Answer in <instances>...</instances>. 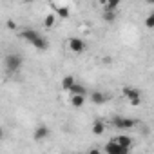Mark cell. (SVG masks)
Listing matches in <instances>:
<instances>
[{"mask_svg":"<svg viewBox=\"0 0 154 154\" xmlns=\"http://www.w3.org/2000/svg\"><path fill=\"white\" fill-rule=\"evenodd\" d=\"M116 17H114V9H107L105 8V13H103V20L105 22H112Z\"/></svg>","mask_w":154,"mask_h":154,"instance_id":"15","label":"cell"},{"mask_svg":"<svg viewBox=\"0 0 154 154\" xmlns=\"http://www.w3.org/2000/svg\"><path fill=\"white\" fill-rule=\"evenodd\" d=\"M69 93H71V94H82V96H85V94H87L85 87H84V85H80V84H76V82L69 87Z\"/></svg>","mask_w":154,"mask_h":154,"instance_id":"9","label":"cell"},{"mask_svg":"<svg viewBox=\"0 0 154 154\" xmlns=\"http://www.w3.org/2000/svg\"><path fill=\"white\" fill-rule=\"evenodd\" d=\"M120 145H123V147H127V149H131V145H132V138L131 136H125V134H122V136H118V138H114Z\"/></svg>","mask_w":154,"mask_h":154,"instance_id":"11","label":"cell"},{"mask_svg":"<svg viewBox=\"0 0 154 154\" xmlns=\"http://www.w3.org/2000/svg\"><path fill=\"white\" fill-rule=\"evenodd\" d=\"M31 45H35V47H36L38 51H45V49L49 47V42H47V40H45V38H44L42 35H38V36H36V38H35V40L31 42Z\"/></svg>","mask_w":154,"mask_h":154,"instance_id":"6","label":"cell"},{"mask_svg":"<svg viewBox=\"0 0 154 154\" xmlns=\"http://www.w3.org/2000/svg\"><path fill=\"white\" fill-rule=\"evenodd\" d=\"M123 96L131 102V105H140L141 103V94L134 87H123Z\"/></svg>","mask_w":154,"mask_h":154,"instance_id":"2","label":"cell"},{"mask_svg":"<svg viewBox=\"0 0 154 154\" xmlns=\"http://www.w3.org/2000/svg\"><path fill=\"white\" fill-rule=\"evenodd\" d=\"M129 150H131V149L120 145L116 140H112V141H109V143L105 145V152H109V154H127Z\"/></svg>","mask_w":154,"mask_h":154,"instance_id":"3","label":"cell"},{"mask_svg":"<svg viewBox=\"0 0 154 154\" xmlns=\"http://www.w3.org/2000/svg\"><path fill=\"white\" fill-rule=\"evenodd\" d=\"M24 2H26V4H31V2H35V0H24Z\"/></svg>","mask_w":154,"mask_h":154,"instance_id":"22","label":"cell"},{"mask_svg":"<svg viewBox=\"0 0 154 154\" xmlns=\"http://www.w3.org/2000/svg\"><path fill=\"white\" fill-rule=\"evenodd\" d=\"M22 56L17 54V53H9L6 58H4V65H6V71L8 72H17L20 67H22Z\"/></svg>","mask_w":154,"mask_h":154,"instance_id":"1","label":"cell"},{"mask_svg":"<svg viewBox=\"0 0 154 154\" xmlns=\"http://www.w3.org/2000/svg\"><path fill=\"white\" fill-rule=\"evenodd\" d=\"M69 49H71L72 53H76V54H82V53L85 51V42H84L82 38L72 36V38L69 40Z\"/></svg>","mask_w":154,"mask_h":154,"instance_id":"4","label":"cell"},{"mask_svg":"<svg viewBox=\"0 0 154 154\" xmlns=\"http://www.w3.org/2000/svg\"><path fill=\"white\" fill-rule=\"evenodd\" d=\"M44 24H45V27H53V26L56 24L54 15H47V17H45V20H44Z\"/></svg>","mask_w":154,"mask_h":154,"instance_id":"17","label":"cell"},{"mask_svg":"<svg viewBox=\"0 0 154 154\" xmlns=\"http://www.w3.org/2000/svg\"><path fill=\"white\" fill-rule=\"evenodd\" d=\"M120 2H122V0H105V4H107L105 8L107 9H116L120 6Z\"/></svg>","mask_w":154,"mask_h":154,"instance_id":"18","label":"cell"},{"mask_svg":"<svg viewBox=\"0 0 154 154\" xmlns=\"http://www.w3.org/2000/svg\"><path fill=\"white\" fill-rule=\"evenodd\" d=\"M145 26H147L149 29H150V27H154V17H152V15H149V17H147V20H145Z\"/></svg>","mask_w":154,"mask_h":154,"instance_id":"19","label":"cell"},{"mask_svg":"<svg viewBox=\"0 0 154 154\" xmlns=\"http://www.w3.org/2000/svg\"><path fill=\"white\" fill-rule=\"evenodd\" d=\"M6 26H8V29H15V27H17V24H15L13 20H8V24H6Z\"/></svg>","mask_w":154,"mask_h":154,"instance_id":"20","label":"cell"},{"mask_svg":"<svg viewBox=\"0 0 154 154\" xmlns=\"http://www.w3.org/2000/svg\"><path fill=\"white\" fill-rule=\"evenodd\" d=\"M112 123L118 129H132L136 125V120H132V118H114Z\"/></svg>","mask_w":154,"mask_h":154,"instance_id":"5","label":"cell"},{"mask_svg":"<svg viewBox=\"0 0 154 154\" xmlns=\"http://www.w3.org/2000/svg\"><path fill=\"white\" fill-rule=\"evenodd\" d=\"M36 36H38V33H36L35 29H24V31L20 33V38H24V40H26V42H29V44H31Z\"/></svg>","mask_w":154,"mask_h":154,"instance_id":"8","label":"cell"},{"mask_svg":"<svg viewBox=\"0 0 154 154\" xmlns=\"http://www.w3.org/2000/svg\"><path fill=\"white\" fill-rule=\"evenodd\" d=\"M56 13H58V17H62V18H67V17H69V9H67L65 6L56 8Z\"/></svg>","mask_w":154,"mask_h":154,"instance_id":"16","label":"cell"},{"mask_svg":"<svg viewBox=\"0 0 154 154\" xmlns=\"http://www.w3.org/2000/svg\"><path fill=\"white\" fill-rule=\"evenodd\" d=\"M85 103V96L82 94H71V105L72 107H82Z\"/></svg>","mask_w":154,"mask_h":154,"instance_id":"10","label":"cell"},{"mask_svg":"<svg viewBox=\"0 0 154 154\" xmlns=\"http://www.w3.org/2000/svg\"><path fill=\"white\" fill-rule=\"evenodd\" d=\"M91 100H93V103H103L105 102V96L102 94V93H93V96H91Z\"/></svg>","mask_w":154,"mask_h":154,"instance_id":"14","label":"cell"},{"mask_svg":"<svg viewBox=\"0 0 154 154\" xmlns=\"http://www.w3.org/2000/svg\"><path fill=\"white\" fill-rule=\"evenodd\" d=\"M49 136V129L45 127V125H38V129L35 131V140L36 141H42V140H45Z\"/></svg>","mask_w":154,"mask_h":154,"instance_id":"7","label":"cell"},{"mask_svg":"<svg viewBox=\"0 0 154 154\" xmlns=\"http://www.w3.org/2000/svg\"><path fill=\"white\" fill-rule=\"evenodd\" d=\"M103 132H105V125H103V122H94V123H93V134L102 136Z\"/></svg>","mask_w":154,"mask_h":154,"instance_id":"12","label":"cell"},{"mask_svg":"<svg viewBox=\"0 0 154 154\" xmlns=\"http://www.w3.org/2000/svg\"><path fill=\"white\" fill-rule=\"evenodd\" d=\"M4 138V131H2V127H0V140Z\"/></svg>","mask_w":154,"mask_h":154,"instance_id":"21","label":"cell"},{"mask_svg":"<svg viewBox=\"0 0 154 154\" xmlns=\"http://www.w3.org/2000/svg\"><path fill=\"white\" fill-rule=\"evenodd\" d=\"M74 82H76V80H74V76H65V78L62 80V87H63L65 91H69V87H71Z\"/></svg>","mask_w":154,"mask_h":154,"instance_id":"13","label":"cell"}]
</instances>
